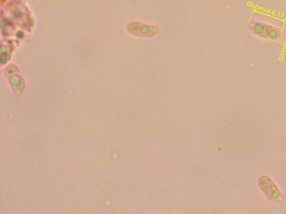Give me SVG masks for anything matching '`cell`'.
I'll return each mask as SVG.
<instances>
[{
	"label": "cell",
	"instance_id": "7a4b0ae2",
	"mask_svg": "<svg viewBox=\"0 0 286 214\" xmlns=\"http://www.w3.org/2000/svg\"><path fill=\"white\" fill-rule=\"evenodd\" d=\"M267 26V24L262 23L252 22L250 23V28L252 33H253L254 35L263 37V38Z\"/></svg>",
	"mask_w": 286,
	"mask_h": 214
},
{
	"label": "cell",
	"instance_id": "6da1fadb",
	"mask_svg": "<svg viewBox=\"0 0 286 214\" xmlns=\"http://www.w3.org/2000/svg\"><path fill=\"white\" fill-rule=\"evenodd\" d=\"M281 36V31L278 28L267 25L263 38L277 40Z\"/></svg>",
	"mask_w": 286,
	"mask_h": 214
}]
</instances>
